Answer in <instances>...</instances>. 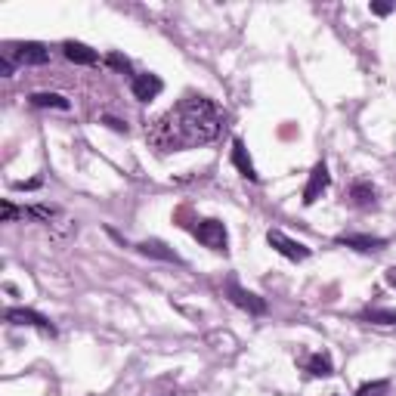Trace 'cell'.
Listing matches in <instances>:
<instances>
[{
    "label": "cell",
    "mask_w": 396,
    "mask_h": 396,
    "mask_svg": "<svg viewBox=\"0 0 396 396\" xmlns=\"http://www.w3.org/2000/svg\"><path fill=\"white\" fill-rule=\"evenodd\" d=\"M223 112L207 96H186L146 130L152 149L158 152H186L214 143L223 134Z\"/></svg>",
    "instance_id": "6da1fadb"
},
{
    "label": "cell",
    "mask_w": 396,
    "mask_h": 396,
    "mask_svg": "<svg viewBox=\"0 0 396 396\" xmlns=\"http://www.w3.org/2000/svg\"><path fill=\"white\" fill-rule=\"evenodd\" d=\"M4 53L13 56V62H19V65H46V62H50V50H46L44 44H34V41L10 44Z\"/></svg>",
    "instance_id": "7a4b0ae2"
},
{
    "label": "cell",
    "mask_w": 396,
    "mask_h": 396,
    "mask_svg": "<svg viewBox=\"0 0 396 396\" xmlns=\"http://www.w3.org/2000/svg\"><path fill=\"white\" fill-rule=\"evenodd\" d=\"M226 298L236 307H242L245 313H251V316H263V313H267V300L257 298L254 291H245L236 279H226Z\"/></svg>",
    "instance_id": "3957f363"
},
{
    "label": "cell",
    "mask_w": 396,
    "mask_h": 396,
    "mask_svg": "<svg viewBox=\"0 0 396 396\" xmlns=\"http://www.w3.org/2000/svg\"><path fill=\"white\" fill-rule=\"evenodd\" d=\"M196 238L205 248H211V251H226L229 245V232L220 220H201L196 226Z\"/></svg>",
    "instance_id": "277c9868"
},
{
    "label": "cell",
    "mask_w": 396,
    "mask_h": 396,
    "mask_svg": "<svg viewBox=\"0 0 396 396\" xmlns=\"http://www.w3.org/2000/svg\"><path fill=\"white\" fill-rule=\"evenodd\" d=\"M267 242H269V248H276L282 257H288V260H294V263H300V260L309 257V248L300 245V242H294V238H288L282 229H269V232H267Z\"/></svg>",
    "instance_id": "5b68a950"
},
{
    "label": "cell",
    "mask_w": 396,
    "mask_h": 396,
    "mask_svg": "<svg viewBox=\"0 0 396 396\" xmlns=\"http://www.w3.org/2000/svg\"><path fill=\"white\" fill-rule=\"evenodd\" d=\"M6 322H13V325H31V328H37V331H44V335H56V325H53L46 316L41 313H34V309H25V307H10L6 309Z\"/></svg>",
    "instance_id": "8992f818"
},
{
    "label": "cell",
    "mask_w": 396,
    "mask_h": 396,
    "mask_svg": "<svg viewBox=\"0 0 396 396\" xmlns=\"http://www.w3.org/2000/svg\"><path fill=\"white\" fill-rule=\"evenodd\" d=\"M328 186H331V174H328V167H325V161H319V165L309 170V180L304 189V205H316Z\"/></svg>",
    "instance_id": "52a82bcc"
},
{
    "label": "cell",
    "mask_w": 396,
    "mask_h": 396,
    "mask_svg": "<svg viewBox=\"0 0 396 396\" xmlns=\"http://www.w3.org/2000/svg\"><path fill=\"white\" fill-rule=\"evenodd\" d=\"M161 87H165V84H161V77L158 75H149V72L136 75L134 84H130V90H134V96L139 99V103H152V99L161 93Z\"/></svg>",
    "instance_id": "ba28073f"
},
{
    "label": "cell",
    "mask_w": 396,
    "mask_h": 396,
    "mask_svg": "<svg viewBox=\"0 0 396 396\" xmlns=\"http://www.w3.org/2000/svg\"><path fill=\"white\" fill-rule=\"evenodd\" d=\"M139 254H146V257H155V260H165V263H183L180 254L174 251V248H167L165 242H158V238H146V242H139Z\"/></svg>",
    "instance_id": "9c48e42d"
},
{
    "label": "cell",
    "mask_w": 396,
    "mask_h": 396,
    "mask_svg": "<svg viewBox=\"0 0 396 396\" xmlns=\"http://www.w3.org/2000/svg\"><path fill=\"white\" fill-rule=\"evenodd\" d=\"M62 50H65V59L75 62V65H93V62L99 59L96 50H90V46L81 44V41H65L62 44Z\"/></svg>",
    "instance_id": "30bf717a"
},
{
    "label": "cell",
    "mask_w": 396,
    "mask_h": 396,
    "mask_svg": "<svg viewBox=\"0 0 396 396\" xmlns=\"http://www.w3.org/2000/svg\"><path fill=\"white\" fill-rule=\"evenodd\" d=\"M375 198H378V192H375V186H371L369 180H356L350 186V201H353V207H362V211H369V207H375Z\"/></svg>",
    "instance_id": "8fae6325"
},
{
    "label": "cell",
    "mask_w": 396,
    "mask_h": 396,
    "mask_svg": "<svg viewBox=\"0 0 396 396\" xmlns=\"http://www.w3.org/2000/svg\"><path fill=\"white\" fill-rule=\"evenodd\" d=\"M338 245H347V248H356V251H381L387 245L384 238L378 236H338Z\"/></svg>",
    "instance_id": "7c38bea8"
},
{
    "label": "cell",
    "mask_w": 396,
    "mask_h": 396,
    "mask_svg": "<svg viewBox=\"0 0 396 396\" xmlns=\"http://www.w3.org/2000/svg\"><path fill=\"white\" fill-rule=\"evenodd\" d=\"M232 165H236L238 174L248 177V180H257V170H254V161L248 158V149H245L242 139H236V143H232Z\"/></svg>",
    "instance_id": "4fadbf2b"
},
{
    "label": "cell",
    "mask_w": 396,
    "mask_h": 396,
    "mask_svg": "<svg viewBox=\"0 0 396 396\" xmlns=\"http://www.w3.org/2000/svg\"><path fill=\"white\" fill-rule=\"evenodd\" d=\"M307 371L313 378H328V375H335V362H331L328 353H313L307 359Z\"/></svg>",
    "instance_id": "5bb4252c"
},
{
    "label": "cell",
    "mask_w": 396,
    "mask_h": 396,
    "mask_svg": "<svg viewBox=\"0 0 396 396\" xmlns=\"http://www.w3.org/2000/svg\"><path fill=\"white\" fill-rule=\"evenodd\" d=\"M31 106H37V108H59V112H65L68 99L59 96V93H34V96H31Z\"/></svg>",
    "instance_id": "9a60e30c"
},
{
    "label": "cell",
    "mask_w": 396,
    "mask_h": 396,
    "mask_svg": "<svg viewBox=\"0 0 396 396\" xmlns=\"http://www.w3.org/2000/svg\"><path fill=\"white\" fill-rule=\"evenodd\" d=\"M362 322H375V325H396V309H366Z\"/></svg>",
    "instance_id": "2e32d148"
},
{
    "label": "cell",
    "mask_w": 396,
    "mask_h": 396,
    "mask_svg": "<svg viewBox=\"0 0 396 396\" xmlns=\"http://www.w3.org/2000/svg\"><path fill=\"white\" fill-rule=\"evenodd\" d=\"M22 217H28V220H44V223H50L53 217H56V207L31 205V207H22Z\"/></svg>",
    "instance_id": "e0dca14e"
},
{
    "label": "cell",
    "mask_w": 396,
    "mask_h": 396,
    "mask_svg": "<svg viewBox=\"0 0 396 396\" xmlns=\"http://www.w3.org/2000/svg\"><path fill=\"white\" fill-rule=\"evenodd\" d=\"M387 390H390L387 381H371V384H362L359 390H356V396H384Z\"/></svg>",
    "instance_id": "ac0fdd59"
},
{
    "label": "cell",
    "mask_w": 396,
    "mask_h": 396,
    "mask_svg": "<svg viewBox=\"0 0 396 396\" xmlns=\"http://www.w3.org/2000/svg\"><path fill=\"white\" fill-rule=\"evenodd\" d=\"M15 217H22V207H15L13 201H4V205H0V220H4V223H13Z\"/></svg>",
    "instance_id": "d6986e66"
},
{
    "label": "cell",
    "mask_w": 396,
    "mask_h": 396,
    "mask_svg": "<svg viewBox=\"0 0 396 396\" xmlns=\"http://www.w3.org/2000/svg\"><path fill=\"white\" fill-rule=\"evenodd\" d=\"M13 68H15L13 56H6V53H0V75H4V77H10V75H13Z\"/></svg>",
    "instance_id": "ffe728a7"
},
{
    "label": "cell",
    "mask_w": 396,
    "mask_h": 396,
    "mask_svg": "<svg viewBox=\"0 0 396 396\" xmlns=\"http://www.w3.org/2000/svg\"><path fill=\"white\" fill-rule=\"evenodd\" d=\"M108 65H112V68H118V72H127V68H130V62L124 59V56H118V53H112V56H108Z\"/></svg>",
    "instance_id": "44dd1931"
},
{
    "label": "cell",
    "mask_w": 396,
    "mask_h": 396,
    "mask_svg": "<svg viewBox=\"0 0 396 396\" xmlns=\"http://www.w3.org/2000/svg\"><path fill=\"white\" fill-rule=\"evenodd\" d=\"M106 124H108L112 130H118V134H127V124L118 121V118H106Z\"/></svg>",
    "instance_id": "7402d4cb"
},
{
    "label": "cell",
    "mask_w": 396,
    "mask_h": 396,
    "mask_svg": "<svg viewBox=\"0 0 396 396\" xmlns=\"http://www.w3.org/2000/svg\"><path fill=\"white\" fill-rule=\"evenodd\" d=\"M393 10V4H371V13H378V15H387Z\"/></svg>",
    "instance_id": "603a6c76"
},
{
    "label": "cell",
    "mask_w": 396,
    "mask_h": 396,
    "mask_svg": "<svg viewBox=\"0 0 396 396\" xmlns=\"http://www.w3.org/2000/svg\"><path fill=\"white\" fill-rule=\"evenodd\" d=\"M384 279H387V285H390V288H396V267H390L384 273Z\"/></svg>",
    "instance_id": "cb8c5ba5"
},
{
    "label": "cell",
    "mask_w": 396,
    "mask_h": 396,
    "mask_svg": "<svg viewBox=\"0 0 396 396\" xmlns=\"http://www.w3.org/2000/svg\"><path fill=\"white\" fill-rule=\"evenodd\" d=\"M41 180H28V183H15V189H37Z\"/></svg>",
    "instance_id": "d4e9b609"
}]
</instances>
